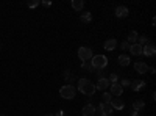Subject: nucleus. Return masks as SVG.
<instances>
[{
    "mask_svg": "<svg viewBox=\"0 0 156 116\" xmlns=\"http://www.w3.org/2000/svg\"><path fill=\"white\" fill-rule=\"evenodd\" d=\"M97 71V75H100V79H103V77L106 75V72H105V69H95Z\"/></svg>",
    "mask_w": 156,
    "mask_h": 116,
    "instance_id": "c85d7f7f",
    "label": "nucleus"
},
{
    "mask_svg": "<svg viewBox=\"0 0 156 116\" xmlns=\"http://www.w3.org/2000/svg\"><path fill=\"white\" fill-rule=\"evenodd\" d=\"M92 57H94V52L90 47H80L78 49V58L81 61H89Z\"/></svg>",
    "mask_w": 156,
    "mask_h": 116,
    "instance_id": "20e7f679",
    "label": "nucleus"
},
{
    "mask_svg": "<svg viewBox=\"0 0 156 116\" xmlns=\"http://www.w3.org/2000/svg\"><path fill=\"white\" fill-rule=\"evenodd\" d=\"M81 68H83V69H86L87 72H94V71H95L92 64H90V63H87V61H83V63H81Z\"/></svg>",
    "mask_w": 156,
    "mask_h": 116,
    "instance_id": "5701e85b",
    "label": "nucleus"
},
{
    "mask_svg": "<svg viewBox=\"0 0 156 116\" xmlns=\"http://www.w3.org/2000/svg\"><path fill=\"white\" fill-rule=\"evenodd\" d=\"M0 116H5V114H0Z\"/></svg>",
    "mask_w": 156,
    "mask_h": 116,
    "instance_id": "72a5a7b5",
    "label": "nucleus"
},
{
    "mask_svg": "<svg viewBox=\"0 0 156 116\" xmlns=\"http://www.w3.org/2000/svg\"><path fill=\"white\" fill-rule=\"evenodd\" d=\"M131 116H140V114H139V111H134V110H133V113H131Z\"/></svg>",
    "mask_w": 156,
    "mask_h": 116,
    "instance_id": "7c9ffc66",
    "label": "nucleus"
},
{
    "mask_svg": "<svg viewBox=\"0 0 156 116\" xmlns=\"http://www.w3.org/2000/svg\"><path fill=\"white\" fill-rule=\"evenodd\" d=\"M137 44H139V46H142V47L147 46V44H150L148 36H147V35H144V36H139V38H137Z\"/></svg>",
    "mask_w": 156,
    "mask_h": 116,
    "instance_id": "412c9836",
    "label": "nucleus"
},
{
    "mask_svg": "<svg viewBox=\"0 0 156 116\" xmlns=\"http://www.w3.org/2000/svg\"><path fill=\"white\" fill-rule=\"evenodd\" d=\"M129 54L134 55V57H140L142 55V46H139V44L129 46Z\"/></svg>",
    "mask_w": 156,
    "mask_h": 116,
    "instance_id": "dca6fc26",
    "label": "nucleus"
},
{
    "mask_svg": "<svg viewBox=\"0 0 156 116\" xmlns=\"http://www.w3.org/2000/svg\"><path fill=\"white\" fill-rule=\"evenodd\" d=\"M134 71H136L137 74H147L148 64L144 63V61H136V63H134Z\"/></svg>",
    "mask_w": 156,
    "mask_h": 116,
    "instance_id": "6e6552de",
    "label": "nucleus"
},
{
    "mask_svg": "<svg viewBox=\"0 0 156 116\" xmlns=\"http://www.w3.org/2000/svg\"><path fill=\"white\" fill-rule=\"evenodd\" d=\"M114 14H115V17H119V19H125V17H128L129 11H128L126 6H122V5H120V6H117V8H115Z\"/></svg>",
    "mask_w": 156,
    "mask_h": 116,
    "instance_id": "0eeeda50",
    "label": "nucleus"
},
{
    "mask_svg": "<svg viewBox=\"0 0 156 116\" xmlns=\"http://www.w3.org/2000/svg\"><path fill=\"white\" fill-rule=\"evenodd\" d=\"M117 46H119V43H117V39H114V38H111V39L105 41V44H103V47H105V50H108V52H111V50H114Z\"/></svg>",
    "mask_w": 156,
    "mask_h": 116,
    "instance_id": "ddd939ff",
    "label": "nucleus"
},
{
    "mask_svg": "<svg viewBox=\"0 0 156 116\" xmlns=\"http://www.w3.org/2000/svg\"><path fill=\"white\" fill-rule=\"evenodd\" d=\"M144 108H145V102L144 100L139 99V100H134L133 102V110L134 111H140V110H144Z\"/></svg>",
    "mask_w": 156,
    "mask_h": 116,
    "instance_id": "6ab92c4d",
    "label": "nucleus"
},
{
    "mask_svg": "<svg viewBox=\"0 0 156 116\" xmlns=\"http://www.w3.org/2000/svg\"><path fill=\"white\" fill-rule=\"evenodd\" d=\"M75 88H76V91H80L81 94H86V96H92L97 91L95 85L90 80H87V79H80L78 80V85Z\"/></svg>",
    "mask_w": 156,
    "mask_h": 116,
    "instance_id": "f257e3e1",
    "label": "nucleus"
},
{
    "mask_svg": "<svg viewBox=\"0 0 156 116\" xmlns=\"http://www.w3.org/2000/svg\"><path fill=\"white\" fill-rule=\"evenodd\" d=\"M64 80L67 82V85H72V82L75 80V75H73V72H70V71H64Z\"/></svg>",
    "mask_w": 156,
    "mask_h": 116,
    "instance_id": "aec40b11",
    "label": "nucleus"
},
{
    "mask_svg": "<svg viewBox=\"0 0 156 116\" xmlns=\"http://www.w3.org/2000/svg\"><path fill=\"white\" fill-rule=\"evenodd\" d=\"M45 116H53V114H45Z\"/></svg>",
    "mask_w": 156,
    "mask_h": 116,
    "instance_id": "473e14b6",
    "label": "nucleus"
},
{
    "mask_svg": "<svg viewBox=\"0 0 156 116\" xmlns=\"http://www.w3.org/2000/svg\"><path fill=\"white\" fill-rule=\"evenodd\" d=\"M117 61H119V64H120V66H129V63H131V58H129L128 55H119V58H117Z\"/></svg>",
    "mask_w": 156,
    "mask_h": 116,
    "instance_id": "f3484780",
    "label": "nucleus"
},
{
    "mask_svg": "<svg viewBox=\"0 0 156 116\" xmlns=\"http://www.w3.org/2000/svg\"><path fill=\"white\" fill-rule=\"evenodd\" d=\"M94 116H95V114H94Z\"/></svg>",
    "mask_w": 156,
    "mask_h": 116,
    "instance_id": "f704fd0d",
    "label": "nucleus"
},
{
    "mask_svg": "<svg viewBox=\"0 0 156 116\" xmlns=\"http://www.w3.org/2000/svg\"><path fill=\"white\" fill-rule=\"evenodd\" d=\"M108 80H109V83H119V75H117V74H111Z\"/></svg>",
    "mask_w": 156,
    "mask_h": 116,
    "instance_id": "393cba45",
    "label": "nucleus"
},
{
    "mask_svg": "<svg viewBox=\"0 0 156 116\" xmlns=\"http://www.w3.org/2000/svg\"><path fill=\"white\" fill-rule=\"evenodd\" d=\"M72 8L75 9V11H81L83 8H84V2L83 0H72Z\"/></svg>",
    "mask_w": 156,
    "mask_h": 116,
    "instance_id": "a211bd4d",
    "label": "nucleus"
},
{
    "mask_svg": "<svg viewBox=\"0 0 156 116\" xmlns=\"http://www.w3.org/2000/svg\"><path fill=\"white\" fill-rule=\"evenodd\" d=\"M90 64L94 66V69H106L108 58L105 55H95V57L90 58Z\"/></svg>",
    "mask_w": 156,
    "mask_h": 116,
    "instance_id": "f03ea898",
    "label": "nucleus"
},
{
    "mask_svg": "<svg viewBox=\"0 0 156 116\" xmlns=\"http://www.w3.org/2000/svg\"><path fill=\"white\" fill-rule=\"evenodd\" d=\"M53 116H64V111H58L56 114H53Z\"/></svg>",
    "mask_w": 156,
    "mask_h": 116,
    "instance_id": "2f4dec72",
    "label": "nucleus"
},
{
    "mask_svg": "<svg viewBox=\"0 0 156 116\" xmlns=\"http://www.w3.org/2000/svg\"><path fill=\"white\" fill-rule=\"evenodd\" d=\"M129 86H131L133 91H140L142 88H145V86H147V83H145L144 80H133L131 83H129Z\"/></svg>",
    "mask_w": 156,
    "mask_h": 116,
    "instance_id": "f8f14e48",
    "label": "nucleus"
},
{
    "mask_svg": "<svg viewBox=\"0 0 156 116\" xmlns=\"http://www.w3.org/2000/svg\"><path fill=\"white\" fill-rule=\"evenodd\" d=\"M41 3H42V5L45 6V8H47V6H51V2H50V0H42Z\"/></svg>",
    "mask_w": 156,
    "mask_h": 116,
    "instance_id": "c756f323",
    "label": "nucleus"
},
{
    "mask_svg": "<svg viewBox=\"0 0 156 116\" xmlns=\"http://www.w3.org/2000/svg\"><path fill=\"white\" fill-rule=\"evenodd\" d=\"M75 94H76V88L73 85H64L62 88H59V96L62 99H67V100L73 99Z\"/></svg>",
    "mask_w": 156,
    "mask_h": 116,
    "instance_id": "7ed1b4c3",
    "label": "nucleus"
},
{
    "mask_svg": "<svg viewBox=\"0 0 156 116\" xmlns=\"http://www.w3.org/2000/svg\"><path fill=\"white\" fill-rule=\"evenodd\" d=\"M27 5H28V8H36V6L41 5V2H39V0H30Z\"/></svg>",
    "mask_w": 156,
    "mask_h": 116,
    "instance_id": "a878e982",
    "label": "nucleus"
},
{
    "mask_svg": "<svg viewBox=\"0 0 156 116\" xmlns=\"http://www.w3.org/2000/svg\"><path fill=\"white\" fill-rule=\"evenodd\" d=\"M90 21H92V14H90V13H83L81 14V22H86V24H89Z\"/></svg>",
    "mask_w": 156,
    "mask_h": 116,
    "instance_id": "4be33fe9",
    "label": "nucleus"
},
{
    "mask_svg": "<svg viewBox=\"0 0 156 116\" xmlns=\"http://www.w3.org/2000/svg\"><path fill=\"white\" fill-rule=\"evenodd\" d=\"M109 93H111L112 96H115V97H119V96H122V93H123V88L120 86V83H111V85H109Z\"/></svg>",
    "mask_w": 156,
    "mask_h": 116,
    "instance_id": "423d86ee",
    "label": "nucleus"
},
{
    "mask_svg": "<svg viewBox=\"0 0 156 116\" xmlns=\"http://www.w3.org/2000/svg\"><path fill=\"white\" fill-rule=\"evenodd\" d=\"M109 80L106 79V77H103V79H98L97 85H95V89H100V91H105L106 88H109Z\"/></svg>",
    "mask_w": 156,
    "mask_h": 116,
    "instance_id": "9b49d317",
    "label": "nucleus"
},
{
    "mask_svg": "<svg viewBox=\"0 0 156 116\" xmlns=\"http://www.w3.org/2000/svg\"><path fill=\"white\" fill-rule=\"evenodd\" d=\"M97 110L101 116H111L112 114V107H111V104H106V102H101Z\"/></svg>",
    "mask_w": 156,
    "mask_h": 116,
    "instance_id": "39448f33",
    "label": "nucleus"
},
{
    "mask_svg": "<svg viewBox=\"0 0 156 116\" xmlns=\"http://www.w3.org/2000/svg\"><path fill=\"white\" fill-rule=\"evenodd\" d=\"M156 54V47L153 44H147L142 47V55H145V57H154Z\"/></svg>",
    "mask_w": 156,
    "mask_h": 116,
    "instance_id": "9d476101",
    "label": "nucleus"
},
{
    "mask_svg": "<svg viewBox=\"0 0 156 116\" xmlns=\"http://www.w3.org/2000/svg\"><path fill=\"white\" fill-rule=\"evenodd\" d=\"M97 111V108L92 105V104H86L83 107V116H94Z\"/></svg>",
    "mask_w": 156,
    "mask_h": 116,
    "instance_id": "4468645a",
    "label": "nucleus"
},
{
    "mask_svg": "<svg viewBox=\"0 0 156 116\" xmlns=\"http://www.w3.org/2000/svg\"><path fill=\"white\" fill-rule=\"evenodd\" d=\"M129 83H131V80H128V79H123V80L120 82V86H122V88H126V86H129Z\"/></svg>",
    "mask_w": 156,
    "mask_h": 116,
    "instance_id": "bb28decb",
    "label": "nucleus"
},
{
    "mask_svg": "<svg viewBox=\"0 0 156 116\" xmlns=\"http://www.w3.org/2000/svg\"><path fill=\"white\" fill-rule=\"evenodd\" d=\"M120 49H122V50H129V44H128L126 41H122V43H120Z\"/></svg>",
    "mask_w": 156,
    "mask_h": 116,
    "instance_id": "cd10ccee",
    "label": "nucleus"
},
{
    "mask_svg": "<svg viewBox=\"0 0 156 116\" xmlns=\"http://www.w3.org/2000/svg\"><path fill=\"white\" fill-rule=\"evenodd\" d=\"M109 104H111L112 110H123L125 108V104H123V100L120 97H112Z\"/></svg>",
    "mask_w": 156,
    "mask_h": 116,
    "instance_id": "1a4fd4ad",
    "label": "nucleus"
},
{
    "mask_svg": "<svg viewBox=\"0 0 156 116\" xmlns=\"http://www.w3.org/2000/svg\"><path fill=\"white\" fill-rule=\"evenodd\" d=\"M101 99H103V102H106V104H109L111 99H112V94H111V93H103Z\"/></svg>",
    "mask_w": 156,
    "mask_h": 116,
    "instance_id": "b1692460",
    "label": "nucleus"
},
{
    "mask_svg": "<svg viewBox=\"0 0 156 116\" xmlns=\"http://www.w3.org/2000/svg\"><path fill=\"white\" fill-rule=\"evenodd\" d=\"M137 38H139L137 32H136V30H133V32H129V35H128V38H126V43H128L129 46L137 44Z\"/></svg>",
    "mask_w": 156,
    "mask_h": 116,
    "instance_id": "2eb2a0df",
    "label": "nucleus"
}]
</instances>
